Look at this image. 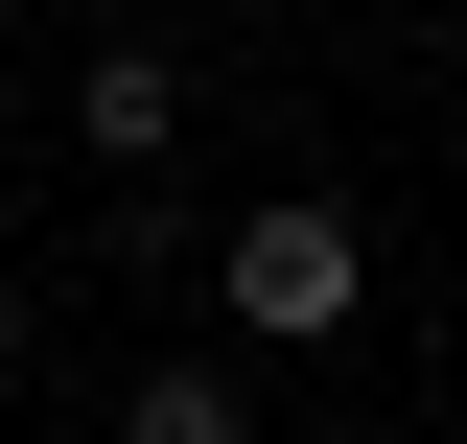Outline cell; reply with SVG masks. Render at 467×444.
<instances>
[{
	"mask_svg": "<svg viewBox=\"0 0 467 444\" xmlns=\"http://www.w3.org/2000/svg\"><path fill=\"white\" fill-rule=\"evenodd\" d=\"M350 304H374V234H350L327 187H281V211H234V351H327Z\"/></svg>",
	"mask_w": 467,
	"mask_h": 444,
	"instance_id": "1",
	"label": "cell"
},
{
	"mask_svg": "<svg viewBox=\"0 0 467 444\" xmlns=\"http://www.w3.org/2000/svg\"><path fill=\"white\" fill-rule=\"evenodd\" d=\"M0 375H24V280H0Z\"/></svg>",
	"mask_w": 467,
	"mask_h": 444,
	"instance_id": "4",
	"label": "cell"
},
{
	"mask_svg": "<svg viewBox=\"0 0 467 444\" xmlns=\"http://www.w3.org/2000/svg\"><path fill=\"white\" fill-rule=\"evenodd\" d=\"M70 141H94V164H164L187 141V48H94L70 70Z\"/></svg>",
	"mask_w": 467,
	"mask_h": 444,
	"instance_id": "2",
	"label": "cell"
},
{
	"mask_svg": "<svg viewBox=\"0 0 467 444\" xmlns=\"http://www.w3.org/2000/svg\"><path fill=\"white\" fill-rule=\"evenodd\" d=\"M117 444H257L234 351H164V375H117Z\"/></svg>",
	"mask_w": 467,
	"mask_h": 444,
	"instance_id": "3",
	"label": "cell"
}]
</instances>
